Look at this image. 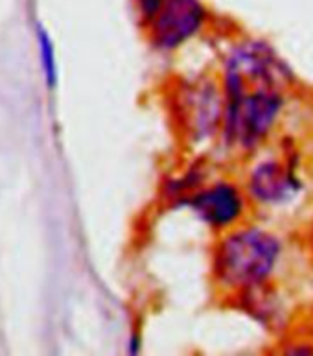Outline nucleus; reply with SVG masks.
<instances>
[{
	"label": "nucleus",
	"mask_w": 313,
	"mask_h": 356,
	"mask_svg": "<svg viewBox=\"0 0 313 356\" xmlns=\"http://www.w3.org/2000/svg\"><path fill=\"white\" fill-rule=\"evenodd\" d=\"M280 253V240L266 229H230L214 248V281L225 292L238 293L266 284Z\"/></svg>",
	"instance_id": "obj_1"
},
{
	"label": "nucleus",
	"mask_w": 313,
	"mask_h": 356,
	"mask_svg": "<svg viewBox=\"0 0 313 356\" xmlns=\"http://www.w3.org/2000/svg\"><path fill=\"white\" fill-rule=\"evenodd\" d=\"M282 107L280 89L260 87L225 95L223 134L228 146L253 152L271 134Z\"/></svg>",
	"instance_id": "obj_2"
},
{
	"label": "nucleus",
	"mask_w": 313,
	"mask_h": 356,
	"mask_svg": "<svg viewBox=\"0 0 313 356\" xmlns=\"http://www.w3.org/2000/svg\"><path fill=\"white\" fill-rule=\"evenodd\" d=\"M291 81V70L282 63V59H278L269 44L260 41L238 44L225 61V95H236L260 87L282 90Z\"/></svg>",
	"instance_id": "obj_3"
},
{
	"label": "nucleus",
	"mask_w": 313,
	"mask_h": 356,
	"mask_svg": "<svg viewBox=\"0 0 313 356\" xmlns=\"http://www.w3.org/2000/svg\"><path fill=\"white\" fill-rule=\"evenodd\" d=\"M207 21L201 0H164L149 22V41L155 48L170 52L190 41Z\"/></svg>",
	"instance_id": "obj_4"
},
{
	"label": "nucleus",
	"mask_w": 313,
	"mask_h": 356,
	"mask_svg": "<svg viewBox=\"0 0 313 356\" xmlns=\"http://www.w3.org/2000/svg\"><path fill=\"white\" fill-rule=\"evenodd\" d=\"M180 120L192 138L212 137L219 126H223L225 92L212 81L186 86L179 95Z\"/></svg>",
	"instance_id": "obj_5"
},
{
	"label": "nucleus",
	"mask_w": 313,
	"mask_h": 356,
	"mask_svg": "<svg viewBox=\"0 0 313 356\" xmlns=\"http://www.w3.org/2000/svg\"><path fill=\"white\" fill-rule=\"evenodd\" d=\"M179 203L188 205L197 214V218L216 231L232 229L245 213L244 194L228 181H218L207 188L196 191Z\"/></svg>",
	"instance_id": "obj_6"
},
{
	"label": "nucleus",
	"mask_w": 313,
	"mask_h": 356,
	"mask_svg": "<svg viewBox=\"0 0 313 356\" xmlns=\"http://www.w3.org/2000/svg\"><path fill=\"white\" fill-rule=\"evenodd\" d=\"M247 192L258 203L280 205L297 194L298 179L289 166L278 159H269L253 168L247 181Z\"/></svg>",
	"instance_id": "obj_7"
},
{
	"label": "nucleus",
	"mask_w": 313,
	"mask_h": 356,
	"mask_svg": "<svg viewBox=\"0 0 313 356\" xmlns=\"http://www.w3.org/2000/svg\"><path fill=\"white\" fill-rule=\"evenodd\" d=\"M39 48H41V61H43L44 78H46L48 89H53L58 83V67H56V52L50 35L44 32L43 26H37Z\"/></svg>",
	"instance_id": "obj_8"
},
{
	"label": "nucleus",
	"mask_w": 313,
	"mask_h": 356,
	"mask_svg": "<svg viewBox=\"0 0 313 356\" xmlns=\"http://www.w3.org/2000/svg\"><path fill=\"white\" fill-rule=\"evenodd\" d=\"M164 0H137L138 15L142 19V24L148 26L149 22L153 21V17L157 15V11L160 10Z\"/></svg>",
	"instance_id": "obj_9"
},
{
	"label": "nucleus",
	"mask_w": 313,
	"mask_h": 356,
	"mask_svg": "<svg viewBox=\"0 0 313 356\" xmlns=\"http://www.w3.org/2000/svg\"><path fill=\"white\" fill-rule=\"evenodd\" d=\"M286 355H313V347L310 346H295L287 349Z\"/></svg>",
	"instance_id": "obj_10"
},
{
	"label": "nucleus",
	"mask_w": 313,
	"mask_h": 356,
	"mask_svg": "<svg viewBox=\"0 0 313 356\" xmlns=\"http://www.w3.org/2000/svg\"><path fill=\"white\" fill-rule=\"evenodd\" d=\"M138 353V336H131V346H129V355H137Z\"/></svg>",
	"instance_id": "obj_11"
},
{
	"label": "nucleus",
	"mask_w": 313,
	"mask_h": 356,
	"mask_svg": "<svg viewBox=\"0 0 313 356\" xmlns=\"http://www.w3.org/2000/svg\"><path fill=\"white\" fill-rule=\"evenodd\" d=\"M308 245H310V251H312V255H313V227L308 234Z\"/></svg>",
	"instance_id": "obj_12"
}]
</instances>
